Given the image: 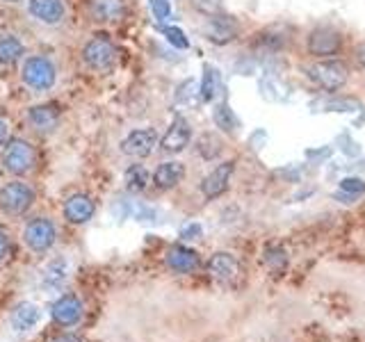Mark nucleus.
<instances>
[{
	"label": "nucleus",
	"mask_w": 365,
	"mask_h": 342,
	"mask_svg": "<svg viewBox=\"0 0 365 342\" xmlns=\"http://www.w3.org/2000/svg\"><path fill=\"white\" fill-rule=\"evenodd\" d=\"M117 43L108 32H94L80 51V60L91 73H112L117 66Z\"/></svg>",
	"instance_id": "obj_1"
},
{
	"label": "nucleus",
	"mask_w": 365,
	"mask_h": 342,
	"mask_svg": "<svg viewBox=\"0 0 365 342\" xmlns=\"http://www.w3.org/2000/svg\"><path fill=\"white\" fill-rule=\"evenodd\" d=\"M21 80L34 94H46L57 83V66L51 57L46 55H30L23 60L21 66Z\"/></svg>",
	"instance_id": "obj_2"
},
{
	"label": "nucleus",
	"mask_w": 365,
	"mask_h": 342,
	"mask_svg": "<svg viewBox=\"0 0 365 342\" xmlns=\"http://www.w3.org/2000/svg\"><path fill=\"white\" fill-rule=\"evenodd\" d=\"M0 162H3V169L11 176H28L37 167V148L32 146V142L23 140V137H11L3 148Z\"/></svg>",
	"instance_id": "obj_3"
},
{
	"label": "nucleus",
	"mask_w": 365,
	"mask_h": 342,
	"mask_svg": "<svg viewBox=\"0 0 365 342\" xmlns=\"http://www.w3.org/2000/svg\"><path fill=\"white\" fill-rule=\"evenodd\" d=\"M306 76L319 89L338 91V89H342L347 85L349 68L342 60H334V57H329V60H317L315 64L306 66Z\"/></svg>",
	"instance_id": "obj_4"
},
{
	"label": "nucleus",
	"mask_w": 365,
	"mask_h": 342,
	"mask_svg": "<svg viewBox=\"0 0 365 342\" xmlns=\"http://www.w3.org/2000/svg\"><path fill=\"white\" fill-rule=\"evenodd\" d=\"M34 201H37V192L26 180H9L0 187V212H5L9 217H23Z\"/></svg>",
	"instance_id": "obj_5"
},
{
	"label": "nucleus",
	"mask_w": 365,
	"mask_h": 342,
	"mask_svg": "<svg viewBox=\"0 0 365 342\" xmlns=\"http://www.w3.org/2000/svg\"><path fill=\"white\" fill-rule=\"evenodd\" d=\"M23 242L32 254H48L57 242V226L48 217H34L23 228Z\"/></svg>",
	"instance_id": "obj_6"
},
{
	"label": "nucleus",
	"mask_w": 365,
	"mask_h": 342,
	"mask_svg": "<svg viewBox=\"0 0 365 342\" xmlns=\"http://www.w3.org/2000/svg\"><path fill=\"white\" fill-rule=\"evenodd\" d=\"M306 48L313 57H319V60H329L342 51V34L340 30L331 28V26H317L315 30H311L306 41Z\"/></svg>",
	"instance_id": "obj_7"
},
{
	"label": "nucleus",
	"mask_w": 365,
	"mask_h": 342,
	"mask_svg": "<svg viewBox=\"0 0 365 342\" xmlns=\"http://www.w3.org/2000/svg\"><path fill=\"white\" fill-rule=\"evenodd\" d=\"M51 317H53V322L62 328L78 326L85 317V304L73 292L60 294L51 306Z\"/></svg>",
	"instance_id": "obj_8"
},
{
	"label": "nucleus",
	"mask_w": 365,
	"mask_h": 342,
	"mask_svg": "<svg viewBox=\"0 0 365 342\" xmlns=\"http://www.w3.org/2000/svg\"><path fill=\"white\" fill-rule=\"evenodd\" d=\"M203 34L210 43L226 46L240 37V23L222 11V14L208 16V21H205V26H203Z\"/></svg>",
	"instance_id": "obj_9"
},
{
	"label": "nucleus",
	"mask_w": 365,
	"mask_h": 342,
	"mask_svg": "<svg viewBox=\"0 0 365 342\" xmlns=\"http://www.w3.org/2000/svg\"><path fill=\"white\" fill-rule=\"evenodd\" d=\"M62 214L71 226H85L96 217V201L85 192H76L64 201Z\"/></svg>",
	"instance_id": "obj_10"
},
{
	"label": "nucleus",
	"mask_w": 365,
	"mask_h": 342,
	"mask_svg": "<svg viewBox=\"0 0 365 342\" xmlns=\"http://www.w3.org/2000/svg\"><path fill=\"white\" fill-rule=\"evenodd\" d=\"M60 105L57 103H39V105H32L26 114L28 125L37 133V135H51L57 130L60 125Z\"/></svg>",
	"instance_id": "obj_11"
},
{
	"label": "nucleus",
	"mask_w": 365,
	"mask_h": 342,
	"mask_svg": "<svg viewBox=\"0 0 365 342\" xmlns=\"http://www.w3.org/2000/svg\"><path fill=\"white\" fill-rule=\"evenodd\" d=\"M192 142V125L187 119L182 117H176L174 121L169 123L167 133L163 135V140H160V148H163L165 153L169 155H176L180 151H185Z\"/></svg>",
	"instance_id": "obj_12"
},
{
	"label": "nucleus",
	"mask_w": 365,
	"mask_h": 342,
	"mask_svg": "<svg viewBox=\"0 0 365 342\" xmlns=\"http://www.w3.org/2000/svg\"><path fill=\"white\" fill-rule=\"evenodd\" d=\"M155 144H158V135L153 128H137L125 135V140L121 142V153L142 160L153 153Z\"/></svg>",
	"instance_id": "obj_13"
},
{
	"label": "nucleus",
	"mask_w": 365,
	"mask_h": 342,
	"mask_svg": "<svg viewBox=\"0 0 365 342\" xmlns=\"http://www.w3.org/2000/svg\"><path fill=\"white\" fill-rule=\"evenodd\" d=\"M235 171V162L233 160H226V162L217 165L208 176L201 180V194L208 201L212 199H220L222 194L228 190V182H231V176Z\"/></svg>",
	"instance_id": "obj_14"
},
{
	"label": "nucleus",
	"mask_w": 365,
	"mask_h": 342,
	"mask_svg": "<svg viewBox=\"0 0 365 342\" xmlns=\"http://www.w3.org/2000/svg\"><path fill=\"white\" fill-rule=\"evenodd\" d=\"M28 11L34 21L43 26H60L66 19V7L62 0H28Z\"/></svg>",
	"instance_id": "obj_15"
},
{
	"label": "nucleus",
	"mask_w": 365,
	"mask_h": 342,
	"mask_svg": "<svg viewBox=\"0 0 365 342\" xmlns=\"http://www.w3.org/2000/svg\"><path fill=\"white\" fill-rule=\"evenodd\" d=\"M167 267L176 274H192L199 267V254L185 244H174L167 249Z\"/></svg>",
	"instance_id": "obj_16"
},
{
	"label": "nucleus",
	"mask_w": 365,
	"mask_h": 342,
	"mask_svg": "<svg viewBox=\"0 0 365 342\" xmlns=\"http://www.w3.org/2000/svg\"><path fill=\"white\" fill-rule=\"evenodd\" d=\"M182 178H185V165L178 162V160H167L153 171V185L158 190H174L176 185H180Z\"/></svg>",
	"instance_id": "obj_17"
},
{
	"label": "nucleus",
	"mask_w": 365,
	"mask_h": 342,
	"mask_svg": "<svg viewBox=\"0 0 365 342\" xmlns=\"http://www.w3.org/2000/svg\"><path fill=\"white\" fill-rule=\"evenodd\" d=\"M240 271V265L235 256L226 254V251H220L208 260V274L220 283H231Z\"/></svg>",
	"instance_id": "obj_18"
},
{
	"label": "nucleus",
	"mask_w": 365,
	"mask_h": 342,
	"mask_svg": "<svg viewBox=\"0 0 365 342\" xmlns=\"http://www.w3.org/2000/svg\"><path fill=\"white\" fill-rule=\"evenodd\" d=\"M91 16L98 23H117L125 16L123 0H91Z\"/></svg>",
	"instance_id": "obj_19"
},
{
	"label": "nucleus",
	"mask_w": 365,
	"mask_h": 342,
	"mask_svg": "<svg viewBox=\"0 0 365 342\" xmlns=\"http://www.w3.org/2000/svg\"><path fill=\"white\" fill-rule=\"evenodd\" d=\"M39 317H41V311L32 301H21L14 306V311H11L9 322L16 331H30L37 326Z\"/></svg>",
	"instance_id": "obj_20"
},
{
	"label": "nucleus",
	"mask_w": 365,
	"mask_h": 342,
	"mask_svg": "<svg viewBox=\"0 0 365 342\" xmlns=\"http://www.w3.org/2000/svg\"><path fill=\"white\" fill-rule=\"evenodd\" d=\"M26 55V46L11 32H0V64L11 66Z\"/></svg>",
	"instance_id": "obj_21"
},
{
	"label": "nucleus",
	"mask_w": 365,
	"mask_h": 342,
	"mask_svg": "<svg viewBox=\"0 0 365 342\" xmlns=\"http://www.w3.org/2000/svg\"><path fill=\"white\" fill-rule=\"evenodd\" d=\"M66 274H68V265L64 258H55L53 262H48L41 274V283L46 290H60V285L66 281Z\"/></svg>",
	"instance_id": "obj_22"
},
{
	"label": "nucleus",
	"mask_w": 365,
	"mask_h": 342,
	"mask_svg": "<svg viewBox=\"0 0 365 342\" xmlns=\"http://www.w3.org/2000/svg\"><path fill=\"white\" fill-rule=\"evenodd\" d=\"M123 182L130 194H140L151 182V174H148V169L144 165H130L123 174Z\"/></svg>",
	"instance_id": "obj_23"
},
{
	"label": "nucleus",
	"mask_w": 365,
	"mask_h": 342,
	"mask_svg": "<svg viewBox=\"0 0 365 342\" xmlns=\"http://www.w3.org/2000/svg\"><path fill=\"white\" fill-rule=\"evenodd\" d=\"M201 98L205 100V103H212L215 98H217V94L222 91V76H220V71H217L215 66H205L203 68V80H201Z\"/></svg>",
	"instance_id": "obj_24"
},
{
	"label": "nucleus",
	"mask_w": 365,
	"mask_h": 342,
	"mask_svg": "<svg viewBox=\"0 0 365 342\" xmlns=\"http://www.w3.org/2000/svg\"><path fill=\"white\" fill-rule=\"evenodd\" d=\"M212 119H215V125H217V128L224 130V133H235V130H237V125H240L237 117L233 114L231 105H228L226 100L217 103V105H215V110H212Z\"/></svg>",
	"instance_id": "obj_25"
},
{
	"label": "nucleus",
	"mask_w": 365,
	"mask_h": 342,
	"mask_svg": "<svg viewBox=\"0 0 365 342\" xmlns=\"http://www.w3.org/2000/svg\"><path fill=\"white\" fill-rule=\"evenodd\" d=\"M222 148H224L222 140L217 135H212V133H203L199 140H197V153L203 160H208V162H212L215 157H220Z\"/></svg>",
	"instance_id": "obj_26"
},
{
	"label": "nucleus",
	"mask_w": 365,
	"mask_h": 342,
	"mask_svg": "<svg viewBox=\"0 0 365 342\" xmlns=\"http://www.w3.org/2000/svg\"><path fill=\"white\" fill-rule=\"evenodd\" d=\"M192 7L201 11L203 16H215V14H222L224 11L222 0H192Z\"/></svg>",
	"instance_id": "obj_27"
},
{
	"label": "nucleus",
	"mask_w": 365,
	"mask_h": 342,
	"mask_svg": "<svg viewBox=\"0 0 365 342\" xmlns=\"http://www.w3.org/2000/svg\"><path fill=\"white\" fill-rule=\"evenodd\" d=\"M163 34L167 37V41L171 43V46H176V48H187L190 46V41H187V37H185V32H182L180 28H174V26H169V28H163Z\"/></svg>",
	"instance_id": "obj_28"
},
{
	"label": "nucleus",
	"mask_w": 365,
	"mask_h": 342,
	"mask_svg": "<svg viewBox=\"0 0 365 342\" xmlns=\"http://www.w3.org/2000/svg\"><path fill=\"white\" fill-rule=\"evenodd\" d=\"M148 7H151L153 16L158 21H167L171 16V5L169 0H148Z\"/></svg>",
	"instance_id": "obj_29"
},
{
	"label": "nucleus",
	"mask_w": 365,
	"mask_h": 342,
	"mask_svg": "<svg viewBox=\"0 0 365 342\" xmlns=\"http://www.w3.org/2000/svg\"><path fill=\"white\" fill-rule=\"evenodd\" d=\"M340 190L347 194H363L365 192V182L361 178H342L340 180Z\"/></svg>",
	"instance_id": "obj_30"
},
{
	"label": "nucleus",
	"mask_w": 365,
	"mask_h": 342,
	"mask_svg": "<svg viewBox=\"0 0 365 342\" xmlns=\"http://www.w3.org/2000/svg\"><path fill=\"white\" fill-rule=\"evenodd\" d=\"M9 254H11V237L5 228L0 226V262H5L9 258Z\"/></svg>",
	"instance_id": "obj_31"
},
{
	"label": "nucleus",
	"mask_w": 365,
	"mask_h": 342,
	"mask_svg": "<svg viewBox=\"0 0 365 342\" xmlns=\"http://www.w3.org/2000/svg\"><path fill=\"white\" fill-rule=\"evenodd\" d=\"M201 233H203V228L197 222H190V224H185V226L180 228V237L182 239H199Z\"/></svg>",
	"instance_id": "obj_32"
},
{
	"label": "nucleus",
	"mask_w": 365,
	"mask_h": 342,
	"mask_svg": "<svg viewBox=\"0 0 365 342\" xmlns=\"http://www.w3.org/2000/svg\"><path fill=\"white\" fill-rule=\"evenodd\" d=\"M194 96V80H185L176 91V103H187Z\"/></svg>",
	"instance_id": "obj_33"
},
{
	"label": "nucleus",
	"mask_w": 365,
	"mask_h": 342,
	"mask_svg": "<svg viewBox=\"0 0 365 342\" xmlns=\"http://www.w3.org/2000/svg\"><path fill=\"white\" fill-rule=\"evenodd\" d=\"M51 342H85V338L78 333H57L51 338Z\"/></svg>",
	"instance_id": "obj_34"
},
{
	"label": "nucleus",
	"mask_w": 365,
	"mask_h": 342,
	"mask_svg": "<svg viewBox=\"0 0 365 342\" xmlns=\"http://www.w3.org/2000/svg\"><path fill=\"white\" fill-rule=\"evenodd\" d=\"M354 57H356V64L365 71V41L356 43V51H354Z\"/></svg>",
	"instance_id": "obj_35"
},
{
	"label": "nucleus",
	"mask_w": 365,
	"mask_h": 342,
	"mask_svg": "<svg viewBox=\"0 0 365 342\" xmlns=\"http://www.w3.org/2000/svg\"><path fill=\"white\" fill-rule=\"evenodd\" d=\"M7 140H9V123L0 117V146L7 144Z\"/></svg>",
	"instance_id": "obj_36"
},
{
	"label": "nucleus",
	"mask_w": 365,
	"mask_h": 342,
	"mask_svg": "<svg viewBox=\"0 0 365 342\" xmlns=\"http://www.w3.org/2000/svg\"><path fill=\"white\" fill-rule=\"evenodd\" d=\"M3 3H9V5H16V3H21V0H3Z\"/></svg>",
	"instance_id": "obj_37"
}]
</instances>
